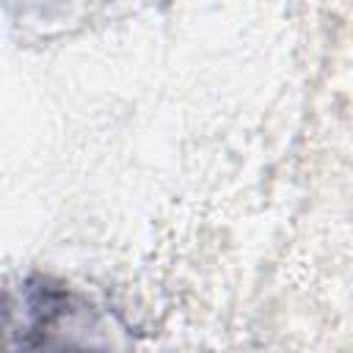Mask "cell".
<instances>
[{
    "mask_svg": "<svg viewBox=\"0 0 353 353\" xmlns=\"http://www.w3.org/2000/svg\"><path fill=\"white\" fill-rule=\"evenodd\" d=\"M99 317L74 292L28 279L19 325L8 323V353H116L99 336Z\"/></svg>",
    "mask_w": 353,
    "mask_h": 353,
    "instance_id": "1",
    "label": "cell"
}]
</instances>
